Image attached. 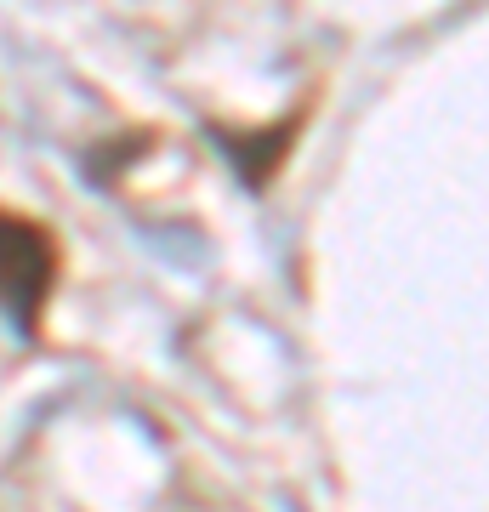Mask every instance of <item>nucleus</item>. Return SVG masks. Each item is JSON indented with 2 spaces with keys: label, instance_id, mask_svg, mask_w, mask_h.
<instances>
[{
  "label": "nucleus",
  "instance_id": "f257e3e1",
  "mask_svg": "<svg viewBox=\"0 0 489 512\" xmlns=\"http://www.w3.org/2000/svg\"><path fill=\"white\" fill-rule=\"evenodd\" d=\"M57 268H63V256H57L52 228L18 217V211H0V313L23 342L40 336L46 302L57 291Z\"/></svg>",
  "mask_w": 489,
  "mask_h": 512
},
{
  "label": "nucleus",
  "instance_id": "f03ea898",
  "mask_svg": "<svg viewBox=\"0 0 489 512\" xmlns=\"http://www.w3.org/2000/svg\"><path fill=\"white\" fill-rule=\"evenodd\" d=\"M217 137H222L228 148H234L228 160H234V171H239V177H245L251 188H262V183H268V171H273L279 160H285V148H290V126H268L262 137H251V131H239V137L217 131Z\"/></svg>",
  "mask_w": 489,
  "mask_h": 512
}]
</instances>
